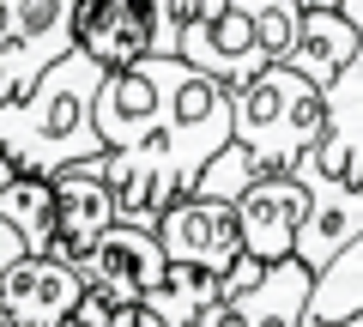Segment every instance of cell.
Instances as JSON below:
<instances>
[{"label":"cell","instance_id":"7402d4cb","mask_svg":"<svg viewBox=\"0 0 363 327\" xmlns=\"http://www.w3.org/2000/svg\"><path fill=\"white\" fill-rule=\"evenodd\" d=\"M13 176H18V164H13V157H6V152H0V194L13 188Z\"/></svg>","mask_w":363,"mask_h":327},{"label":"cell","instance_id":"7a4b0ae2","mask_svg":"<svg viewBox=\"0 0 363 327\" xmlns=\"http://www.w3.org/2000/svg\"><path fill=\"white\" fill-rule=\"evenodd\" d=\"M104 79H109V67L97 55L73 49L25 97H0V152L30 176H55L67 164L104 157V133H97Z\"/></svg>","mask_w":363,"mask_h":327},{"label":"cell","instance_id":"ac0fdd59","mask_svg":"<svg viewBox=\"0 0 363 327\" xmlns=\"http://www.w3.org/2000/svg\"><path fill=\"white\" fill-rule=\"evenodd\" d=\"M49 206H55V182H49V176H30V170H18L13 188L0 194V212L30 236V249H37V255H49Z\"/></svg>","mask_w":363,"mask_h":327},{"label":"cell","instance_id":"ba28073f","mask_svg":"<svg viewBox=\"0 0 363 327\" xmlns=\"http://www.w3.org/2000/svg\"><path fill=\"white\" fill-rule=\"evenodd\" d=\"M55 182V206H49V255L61 261H85L104 231L121 218L116 182H109L104 157H85V164H67V170L49 176Z\"/></svg>","mask_w":363,"mask_h":327},{"label":"cell","instance_id":"5bb4252c","mask_svg":"<svg viewBox=\"0 0 363 327\" xmlns=\"http://www.w3.org/2000/svg\"><path fill=\"white\" fill-rule=\"evenodd\" d=\"M351 25H357V55L345 61V73L327 85V140L315 145L333 176L363 188V0H345Z\"/></svg>","mask_w":363,"mask_h":327},{"label":"cell","instance_id":"d6986e66","mask_svg":"<svg viewBox=\"0 0 363 327\" xmlns=\"http://www.w3.org/2000/svg\"><path fill=\"white\" fill-rule=\"evenodd\" d=\"M260 176H267V164H260L248 145H236V140H230V145H224V152L206 164V170H200V182H194V188H200V194H218V200H242L248 188L260 182Z\"/></svg>","mask_w":363,"mask_h":327},{"label":"cell","instance_id":"e0dca14e","mask_svg":"<svg viewBox=\"0 0 363 327\" xmlns=\"http://www.w3.org/2000/svg\"><path fill=\"white\" fill-rule=\"evenodd\" d=\"M218 291H224V273H206V267H188V261H169L164 267V279L152 285V309H157V321L164 327H194L200 315L218 303Z\"/></svg>","mask_w":363,"mask_h":327},{"label":"cell","instance_id":"9a60e30c","mask_svg":"<svg viewBox=\"0 0 363 327\" xmlns=\"http://www.w3.org/2000/svg\"><path fill=\"white\" fill-rule=\"evenodd\" d=\"M357 55V25H351L345 6H309L303 13V31H297V49H291V67L309 73L315 85H333L345 73V61Z\"/></svg>","mask_w":363,"mask_h":327},{"label":"cell","instance_id":"277c9868","mask_svg":"<svg viewBox=\"0 0 363 327\" xmlns=\"http://www.w3.org/2000/svg\"><path fill=\"white\" fill-rule=\"evenodd\" d=\"M303 13H309L303 0H224L218 13L182 25V55L200 73L224 79V85H242L260 67L291 61Z\"/></svg>","mask_w":363,"mask_h":327},{"label":"cell","instance_id":"4fadbf2b","mask_svg":"<svg viewBox=\"0 0 363 327\" xmlns=\"http://www.w3.org/2000/svg\"><path fill=\"white\" fill-rule=\"evenodd\" d=\"M236 212H242V249L255 261H285L297 255V231L309 218V182L297 170H267L236 200Z\"/></svg>","mask_w":363,"mask_h":327},{"label":"cell","instance_id":"8992f818","mask_svg":"<svg viewBox=\"0 0 363 327\" xmlns=\"http://www.w3.org/2000/svg\"><path fill=\"white\" fill-rule=\"evenodd\" d=\"M79 49V0H0V97H25Z\"/></svg>","mask_w":363,"mask_h":327},{"label":"cell","instance_id":"52a82bcc","mask_svg":"<svg viewBox=\"0 0 363 327\" xmlns=\"http://www.w3.org/2000/svg\"><path fill=\"white\" fill-rule=\"evenodd\" d=\"M79 49L109 73L145 55H182V13L169 0H79Z\"/></svg>","mask_w":363,"mask_h":327},{"label":"cell","instance_id":"7c38bea8","mask_svg":"<svg viewBox=\"0 0 363 327\" xmlns=\"http://www.w3.org/2000/svg\"><path fill=\"white\" fill-rule=\"evenodd\" d=\"M297 176L309 182V218L297 231V261H309L321 273V267H333L363 236V188L345 182V176H333L315 152L297 157Z\"/></svg>","mask_w":363,"mask_h":327},{"label":"cell","instance_id":"8fae6325","mask_svg":"<svg viewBox=\"0 0 363 327\" xmlns=\"http://www.w3.org/2000/svg\"><path fill=\"white\" fill-rule=\"evenodd\" d=\"M85 267L61 255H25L0 279V327H61L85 303Z\"/></svg>","mask_w":363,"mask_h":327},{"label":"cell","instance_id":"44dd1931","mask_svg":"<svg viewBox=\"0 0 363 327\" xmlns=\"http://www.w3.org/2000/svg\"><path fill=\"white\" fill-rule=\"evenodd\" d=\"M169 6H176V13H182V25H188V18H206V13H218L224 0H169Z\"/></svg>","mask_w":363,"mask_h":327},{"label":"cell","instance_id":"3957f363","mask_svg":"<svg viewBox=\"0 0 363 327\" xmlns=\"http://www.w3.org/2000/svg\"><path fill=\"white\" fill-rule=\"evenodd\" d=\"M230 109L236 145H248L267 170H297V157L327 140V92L291 61H272L255 79L230 85Z\"/></svg>","mask_w":363,"mask_h":327},{"label":"cell","instance_id":"603a6c76","mask_svg":"<svg viewBox=\"0 0 363 327\" xmlns=\"http://www.w3.org/2000/svg\"><path fill=\"white\" fill-rule=\"evenodd\" d=\"M303 6H339V0H303Z\"/></svg>","mask_w":363,"mask_h":327},{"label":"cell","instance_id":"30bf717a","mask_svg":"<svg viewBox=\"0 0 363 327\" xmlns=\"http://www.w3.org/2000/svg\"><path fill=\"white\" fill-rule=\"evenodd\" d=\"M79 267H85L91 297H104V303H145V297H152V285L164 279L169 255H164L157 224L116 218V224L104 231V243H97Z\"/></svg>","mask_w":363,"mask_h":327},{"label":"cell","instance_id":"9c48e42d","mask_svg":"<svg viewBox=\"0 0 363 327\" xmlns=\"http://www.w3.org/2000/svg\"><path fill=\"white\" fill-rule=\"evenodd\" d=\"M157 236H164L169 261L206 267V273H230V267L248 255L242 249V212H236V200L200 194V188H188L182 200H169V212L157 218Z\"/></svg>","mask_w":363,"mask_h":327},{"label":"cell","instance_id":"6da1fadb","mask_svg":"<svg viewBox=\"0 0 363 327\" xmlns=\"http://www.w3.org/2000/svg\"><path fill=\"white\" fill-rule=\"evenodd\" d=\"M97 133L121 218L157 224L169 200L188 194L200 170L236 140L230 85L200 73L188 55H145L104 79Z\"/></svg>","mask_w":363,"mask_h":327},{"label":"cell","instance_id":"cb8c5ba5","mask_svg":"<svg viewBox=\"0 0 363 327\" xmlns=\"http://www.w3.org/2000/svg\"><path fill=\"white\" fill-rule=\"evenodd\" d=\"M339 6H345V0H339Z\"/></svg>","mask_w":363,"mask_h":327},{"label":"cell","instance_id":"ffe728a7","mask_svg":"<svg viewBox=\"0 0 363 327\" xmlns=\"http://www.w3.org/2000/svg\"><path fill=\"white\" fill-rule=\"evenodd\" d=\"M25 255H37V249H30V236H25V231H18V224H13V218H6V212H0V279L13 273V267H18V261H25Z\"/></svg>","mask_w":363,"mask_h":327},{"label":"cell","instance_id":"5b68a950","mask_svg":"<svg viewBox=\"0 0 363 327\" xmlns=\"http://www.w3.org/2000/svg\"><path fill=\"white\" fill-rule=\"evenodd\" d=\"M315 291V267L285 255V261H242L224 273V291L194 327H303V309H309Z\"/></svg>","mask_w":363,"mask_h":327},{"label":"cell","instance_id":"2e32d148","mask_svg":"<svg viewBox=\"0 0 363 327\" xmlns=\"http://www.w3.org/2000/svg\"><path fill=\"white\" fill-rule=\"evenodd\" d=\"M303 327H363V236L339 255L333 267L315 273Z\"/></svg>","mask_w":363,"mask_h":327}]
</instances>
